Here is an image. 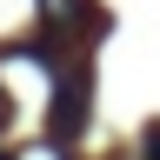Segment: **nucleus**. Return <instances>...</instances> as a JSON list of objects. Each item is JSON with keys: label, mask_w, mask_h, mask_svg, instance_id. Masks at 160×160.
<instances>
[{"label": "nucleus", "mask_w": 160, "mask_h": 160, "mask_svg": "<svg viewBox=\"0 0 160 160\" xmlns=\"http://www.w3.org/2000/svg\"><path fill=\"white\" fill-rule=\"evenodd\" d=\"M147 160H160V127H153V133H147Z\"/></svg>", "instance_id": "nucleus-3"}, {"label": "nucleus", "mask_w": 160, "mask_h": 160, "mask_svg": "<svg viewBox=\"0 0 160 160\" xmlns=\"http://www.w3.org/2000/svg\"><path fill=\"white\" fill-rule=\"evenodd\" d=\"M0 127H7V93H0Z\"/></svg>", "instance_id": "nucleus-4"}, {"label": "nucleus", "mask_w": 160, "mask_h": 160, "mask_svg": "<svg viewBox=\"0 0 160 160\" xmlns=\"http://www.w3.org/2000/svg\"><path fill=\"white\" fill-rule=\"evenodd\" d=\"M40 13H47V27H80V20H87V0H40Z\"/></svg>", "instance_id": "nucleus-1"}, {"label": "nucleus", "mask_w": 160, "mask_h": 160, "mask_svg": "<svg viewBox=\"0 0 160 160\" xmlns=\"http://www.w3.org/2000/svg\"><path fill=\"white\" fill-rule=\"evenodd\" d=\"M13 160H60V153H53V147H20Z\"/></svg>", "instance_id": "nucleus-2"}]
</instances>
